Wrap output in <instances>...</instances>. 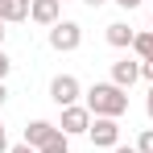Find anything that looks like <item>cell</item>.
<instances>
[{
	"label": "cell",
	"instance_id": "9c48e42d",
	"mask_svg": "<svg viewBox=\"0 0 153 153\" xmlns=\"http://www.w3.org/2000/svg\"><path fill=\"white\" fill-rule=\"evenodd\" d=\"M33 0H0V21H25Z\"/></svg>",
	"mask_w": 153,
	"mask_h": 153
},
{
	"label": "cell",
	"instance_id": "d6986e66",
	"mask_svg": "<svg viewBox=\"0 0 153 153\" xmlns=\"http://www.w3.org/2000/svg\"><path fill=\"white\" fill-rule=\"evenodd\" d=\"M116 4H120V8H137L141 0H116Z\"/></svg>",
	"mask_w": 153,
	"mask_h": 153
},
{
	"label": "cell",
	"instance_id": "44dd1931",
	"mask_svg": "<svg viewBox=\"0 0 153 153\" xmlns=\"http://www.w3.org/2000/svg\"><path fill=\"white\" fill-rule=\"evenodd\" d=\"M4 100H8V87H4V83H0V103H4Z\"/></svg>",
	"mask_w": 153,
	"mask_h": 153
},
{
	"label": "cell",
	"instance_id": "30bf717a",
	"mask_svg": "<svg viewBox=\"0 0 153 153\" xmlns=\"http://www.w3.org/2000/svg\"><path fill=\"white\" fill-rule=\"evenodd\" d=\"M103 37H108V46H116V50H124V46H132V37H137V33H132V29H128L124 21H112Z\"/></svg>",
	"mask_w": 153,
	"mask_h": 153
},
{
	"label": "cell",
	"instance_id": "e0dca14e",
	"mask_svg": "<svg viewBox=\"0 0 153 153\" xmlns=\"http://www.w3.org/2000/svg\"><path fill=\"white\" fill-rule=\"evenodd\" d=\"M8 153H37V149H33V145H25V141H21V145H13V149H8Z\"/></svg>",
	"mask_w": 153,
	"mask_h": 153
},
{
	"label": "cell",
	"instance_id": "5bb4252c",
	"mask_svg": "<svg viewBox=\"0 0 153 153\" xmlns=\"http://www.w3.org/2000/svg\"><path fill=\"white\" fill-rule=\"evenodd\" d=\"M8 71H13V58L0 50V83H4V75H8Z\"/></svg>",
	"mask_w": 153,
	"mask_h": 153
},
{
	"label": "cell",
	"instance_id": "7c38bea8",
	"mask_svg": "<svg viewBox=\"0 0 153 153\" xmlns=\"http://www.w3.org/2000/svg\"><path fill=\"white\" fill-rule=\"evenodd\" d=\"M37 153H71V137L58 128V132H54V137H50V141H46V145H42Z\"/></svg>",
	"mask_w": 153,
	"mask_h": 153
},
{
	"label": "cell",
	"instance_id": "3957f363",
	"mask_svg": "<svg viewBox=\"0 0 153 153\" xmlns=\"http://www.w3.org/2000/svg\"><path fill=\"white\" fill-rule=\"evenodd\" d=\"M87 137H91V145H95V149H116V145H120V124H116V120H108V116H95Z\"/></svg>",
	"mask_w": 153,
	"mask_h": 153
},
{
	"label": "cell",
	"instance_id": "6da1fadb",
	"mask_svg": "<svg viewBox=\"0 0 153 153\" xmlns=\"http://www.w3.org/2000/svg\"><path fill=\"white\" fill-rule=\"evenodd\" d=\"M87 112L91 116H108V120H120L128 112V91H120L116 83H95L87 91Z\"/></svg>",
	"mask_w": 153,
	"mask_h": 153
},
{
	"label": "cell",
	"instance_id": "ffe728a7",
	"mask_svg": "<svg viewBox=\"0 0 153 153\" xmlns=\"http://www.w3.org/2000/svg\"><path fill=\"white\" fill-rule=\"evenodd\" d=\"M116 153H137V145H116Z\"/></svg>",
	"mask_w": 153,
	"mask_h": 153
},
{
	"label": "cell",
	"instance_id": "5b68a950",
	"mask_svg": "<svg viewBox=\"0 0 153 153\" xmlns=\"http://www.w3.org/2000/svg\"><path fill=\"white\" fill-rule=\"evenodd\" d=\"M62 132H66V137H83V132H91V112H87V108H62Z\"/></svg>",
	"mask_w": 153,
	"mask_h": 153
},
{
	"label": "cell",
	"instance_id": "ba28073f",
	"mask_svg": "<svg viewBox=\"0 0 153 153\" xmlns=\"http://www.w3.org/2000/svg\"><path fill=\"white\" fill-rule=\"evenodd\" d=\"M54 132H58V124H50V120H29V128H25V145L42 149V145L50 141Z\"/></svg>",
	"mask_w": 153,
	"mask_h": 153
},
{
	"label": "cell",
	"instance_id": "4fadbf2b",
	"mask_svg": "<svg viewBox=\"0 0 153 153\" xmlns=\"http://www.w3.org/2000/svg\"><path fill=\"white\" fill-rule=\"evenodd\" d=\"M137 153H153V128H145V132L137 137Z\"/></svg>",
	"mask_w": 153,
	"mask_h": 153
},
{
	"label": "cell",
	"instance_id": "8992f818",
	"mask_svg": "<svg viewBox=\"0 0 153 153\" xmlns=\"http://www.w3.org/2000/svg\"><path fill=\"white\" fill-rule=\"evenodd\" d=\"M29 17L37 21V25H58L62 21V0H33V8H29Z\"/></svg>",
	"mask_w": 153,
	"mask_h": 153
},
{
	"label": "cell",
	"instance_id": "9a60e30c",
	"mask_svg": "<svg viewBox=\"0 0 153 153\" xmlns=\"http://www.w3.org/2000/svg\"><path fill=\"white\" fill-rule=\"evenodd\" d=\"M8 149H13V145H8V128L0 124V153H8Z\"/></svg>",
	"mask_w": 153,
	"mask_h": 153
},
{
	"label": "cell",
	"instance_id": "2e32d148",
	"mask_svg": "<svg viewBox=\"0 0 153 153\" xmlns=\"http://www.w3.org/2000/svg\"><path fill=\"white\" fill-rule=\"evenodd\" d=\"M141 79H149V87H153V62H141Z\"/></svg>",
	"mask_w": 153,
	"mask_h": 153
},
{
	"label": "cell",
	"instance_id": "52a82bcc",
	"mask_svg": "<svg viewBox=\"0 0 153 153\" xmlns=\"http://www.w3.org/2000/svg\"><path fill=\"white\" fill-rule=\"evenodd\" d=\"M137 79H141V62H128V58L112 62V83H116L120 91H128V87H132Z\"/></svg>",
	"mask_w": 153,
	"mask_h": 153
},
{
	"label": "cell",
	"instance_id": "7402d4cb",
	"mask_svg": "<svg viewBox=\"0 0 153 153\" xmlns=\"http://www.w3.org/2000/svg\"><path fill=\"white\" fill-rule=\"evenodd\" d=\"M83 4H91V8H100V4H103V0H83Z\"/></svg>",
	"mask_w": 153,
	"mask_h": 153
},
{
	"label": "cell",
	"instance_id": "7a4b0ae2",
	"mask_svg": "<svg viewBox=\"0 0 153 153\" xmlns=\"http://www.w3.org/2000/svg\"><path fill=\"white\" fill-rule=\"evenodd\" d=\"M79 46H83V25H79V21H58V25L50 29V50L71 54V50H79Z\"/></svg>",
	"mask_w": 153,
	"mask_h": 153
},
{
	"label": "cell",
	"instance_id": "603a6c76",
	"mask_svg": "<svg viewBox=\"0 0 153 153\" xmlns=\"http://www.w3.org/2000/svg\"><path fill=\"white\" fill-rule=\"evenodd\" d=\"M0 42H4V21H0Z\"/></svg>",
	"mask_w": 153,
	"mask_h": 153
},
{
	"label": "cell",
	"instance_id": "8fae6325",
	"mask_svg": "<svg viewBox=\"0 0 153 153\" xmlns=\"http://www.w3.org/2000/svg\"><path fill=\"white\" fill-rule=\"evenodd\" d=\"M132 50H137V58H141V62H153V29L132 37Z\"/></svg>",
	"mask_w": 153,
	"mask_h": 153
},
{
	"label": "cell",
	"instance_id": "277c9868",
	"mask_svg": "<svg viewBox=\"0 0 153 153\" xmlns=\"http://www.w3.org/2000/svg\"><path fill=\"white\" fill-rule=\"evenodd\" d=\"M79 95H83V87H79L75 75H58V79L50 83V100L58 103V108H75Z\"/></svg>",
	"mask_w": 153,
	"mask_h": 153
},
{
	"label": "cell",
	"instance_id": "ac0fdd59",
	"mask_svg": "<svg viewBox=\"0 0 153 153\" xmlns=\"http://www.w3.org/2000/svg\"><path fill=\"white\" fill-rule=\"evenodd\" d=\"M145 112H149V120H153V87H149V95H145Z\"/></svg>",
	"mask_w": 153,
	"mask_h": 153
}]
</instances>
